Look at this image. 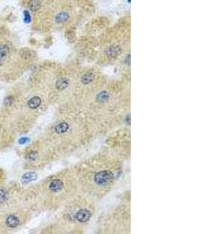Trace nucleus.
I'll return each mask as SVG.
<instances>
[{
    "label": "nucleus",
    "mask_w": 209,
    "mask_h": 234,
    "mask_svg": "<svg viewBox=\"0 0 209 234\" xmlns=\"http://www.w3.org/2000/svg\"><path fill=\"white\" fill-rule=\"evenodd\" d=\"M10 55V48L7 45L2 44L0 45V66H3L6 62Z\"/></svg>",
    "instance_id": "f03ea898"
},
{
    "label": "nucleus",
    "mask_w": 209,
    "mask_h": 234,
    "mask_svg": "<svg viewBox=\"0 0 209 234\" xmlns=\"http://www.w3.org/2000/svg\"><path fill=\"white\" fill-rule=\"evenodd\" d=\"M37 155L38 154L36 152H31L27 155V159L29 161H34L37 158Z\"/></svg>",
    "instance_id": "a211bd4d"
},
{
    "label": "nucleus",
    "mask_w": 209,
    "mask_h": 234,
    "mask_svg": "<svg viewBox=\"0 0 209 234\" xmlns=\"http://www.w3.org/2000/svg\"><path fill=\"white\" fill-rule=\"evenodd\" d=\"M13 102V97L9 96V97L6 98L3 103H4V105H6V106H10Z\"/></svg>",
    "instance_id": "f3484780"
},
{
    "label": "nucleus",
    "mask_w": 209,
    "mask_h": 234,
    "mask_svg": "<svg viewBox=\"0 0 209 234\" xmlns=\"http://www.w3.org/2000/svg\"><path fill=\"white\" fill-rule=\"evenodd\" d=\"M6 223L7 226L10 228H15L19 225V219L14 216H10L6 219Z\"/></svg>",
    "instance_id": "1a4fd4ad"
},
{
    "label": "nucleus",
    "mask_w": 209,
    "mask_h": 234,
    "mask_svg": "<svg viewBox=\"0 0 209 234\" xmlns=\"http://www.w3.org/2000/svg\"><path fill=\"white\" fill-rule=\"evenodd\" d=\"M24 22L26 24H29L31 21V16L30 13L28 11H24Z\"/></svg>",
    "instance_id": "6ab92c4d"
},
{
    "label": "nucleus",
    "mask_w": 209,
    "mask_h": 234,
    "mask_svg": "<svg viewBox=\"0 0 209 234\" xmlns=\"http://www.w3.org/2000/svg\"><path fill=\"white\" fill-rule=\"evenodd\" d=\"M113 179V173L109 170L100 171L94 177V180L98 185H104L108 183Z\"/></svg>",
    "instance_id": "f257e3e1"
},
{
    "label": "nucleus",
    "mask_w": 209,
    "mask_h": 234,
    "mask_svg": "<svg viewBox=\"0 0 209 234\" xmlns=\"http://www.w3.org/2000/svg\"><path fill=\"white\" fill-rule=\"evenodd\" d=\"M42 3L40 0H30L28 2V7L31 11H37L41 8Z\"/></svg>",
    "instance_id": "9d476101"
},
{
    "label": "nucleus",
    "mask_w": 209,
    "mask_h": 234,
    "mask_svg": "<svg viewBox=\"0 0 209 234\" xmlns=\"http://www.w3.org/2000/svg\"><path fill=\"white\" fill-rule=\"evenodd\" d=\"M37 179V174L33 172H29L25 173L21 179V181L23 183H28L30 182H32Z\"/></svg>",
    "instance_id": "423d86ee"
},
{
    "label": "nucleus",
    "mask_w": 209,
    "mask_h": 234,
    "mask_svg": "<svg viewBox=\"0 0 209 234\" xmlns=\"http://www.w3.org/2000/svg\"><path fill=\"white\" fill-rule=\"evenodd\" d=\"M106 55L110 58H115L121 53V48L118 45H112L106 49Z\"/></svg>",
    "instance_id": "7ed1b4c3"
},
{
    "label": "nucleus",
    "mask_w": 209,
    "mask_h": 234,
    "mask_svg": "<svg viewBox=\"0 0 209 234\" xmlns=\"http://www.w3.org/2000/svg\"><path fill=\"white\" fill-rule=\"evenodd\" d=\"M41 105V99L38 96H34L28 101V105L29 106V108L31 109H37L39 105Z\"/></svg>",
    "instance_id": "0eeeda50"
},
{
    "label": "nucleus",
    "mask_w": 209,
    "mask_h": 234,
    "mask_svg": "<svg viewBox=\"0 0 209 234\" xmlns=\"http://www.w3.org/2000/svg\"><path fill=\"white\" fill-rule=\"evenodd\" d=\"M0 32H1V31H0Z\"/></svg>",
    "instance_id": "412c9836"
},
{
    "label": "nucleus",
    "mask_w": 209,
    "mask_h": 234,
    "mask_svg": "<svg viewBox=\"0 0 209 234\" xmlns=\"http://www.w3.org/2000/svg\"><path fill=\"white\" fill-rule=\"evenodd\" d=\"M28 141H29V139H28V138H21L20 140L18 141L19 144H26V143H27V142H28Z\"/></svg>",
    "instance_id": "aec40b11"
},
{
    "label": "nucleus",
    "mask_w": 209,
    "mask_h": 234,
    "mask_svg": "<svg viewBox=\"0 0 209 234\" xmlns=\"http://www.w3.org/2000/svg\"><path fill=\"white\" fill-rule=\"evenodd\" d=\"M63 187H64V183L60 180H53L49 185V189L53 192H59L63 189Z\"/></svg>",
    "instance_id": "39448f33"
},
{
    "label": "nucleus",
    "mask_w": 209,
    "mask_h": 234,
    "mask_svg": "<svg viewBox=\"0 0 209 234\" xmlns=\"http://www.w3.org/2000/svg\"><path fill=\"white\" fill-rule=\"evenodd\" d=\"M69 19V15L66 12H60L55 17V21L57 24H61L66 22Z\"/></svg>",
    "instance_id": "6e6552de"
},
{
    "label": "nucleus",
    "mask_w": 209,
    "mask_h": 234,
    "mask_svg": "<svg viewBox=\"0 0 209 234\" xmlns=\"http://www.w3.org/2000/svg\"><path fill=\"white\" fill-rule=\"evenodd\" d=\"M20 55L24 60H28L31 57V52L28 48H23L20 51Z\"/></svg>",
    "instance_id": "2eb2a0df"
},
{
    "label": "nucleus",
    "mask_w": 209,
    "mask_h": 234,
    "mask_svg": "<svg viewBox=\"0 0 209 234\" xmlns=\"http://www.w3.org/2000/svg\"><path fill=\"white\" fill-rule=\"evenodd\" d=\"M94 78H95L94 74L92 73H89L85 74V75L82 77V84H90L91 82L93 81Z\"/></svg>",
    "instance_id": "ddd939ff"
},
{
    "label": "nucleus",
    "mask_w": 209,
    "mask_h": 234,
    "mask_svg": "<svg viewBox=\"0 0 209 234\" xmlns=\"http://www.w3.org/2000/svg\"><path fill=\"white\" fill-rule=\"evenodd\" d=\"M109 99V94L107 91H102L97 96V100L100 102H104Z\"/></svg>",
    "instance_id": "4468645a"
},
{
    "label": "nucleus",
    "mask_w": 209,
    "mask_h": 234,
    "mask_svg": "<svg viewBox=\"0 0 209 234\" xmlns=\"http://www.w3.org/2000/svg\"><path fill=\"white\" fill-rule=\"evenodd\" d=\"M90 217H91V214L89 211L86 209H81L76 214V219L81 222H87L90 219Z\"/></svg>",
    "instance_id": "20e7f679"
},
{
    "label": "nucleus",
    "mask_w": 209,
    "mask_h": 234,
    "mask_svg": "<svg viewBox=\"0 0 209 234\" xmlns=\"http://www.w3.org/2000/svg\"><path fill=\"white\" fill-rule=\"evenodd\" d=\"M69 129V125L65 123H60L58 125H56V126L55 127V131L57 133H64L66 131H67V130Z\"/></svg>",
    "instance_id": "f8f14e48"
},
{
    "label": "nucleus",
    "mask_w": 209,
    "mask_h": 234,
    "mask_svg": "<svg viewBox=\"0 0 209 234\" xmlns=\"http://www.w3.org/2000/svg\"><path fill=\"white\" fill-rule=\"evenodd\" d=\"M7 200V194L3 190H0V202H5Z\"/></svg>",
    "instance_id": "dca6fc26"
},
{
    "label": "nucleus",
    "mask_w": 209,
    "mask_h": 234,
    "mask_svg": "<svg viewBox=\"0 0 209 234\" xmlns=\"http://www.w3.org/2000/svg\"><path fill=\"white\" fill-rule=\"evenodd\" d=\"M69 84V81L67 79H65V78H61V79H59L56 83V87L60 91H62L64 89H65Z\"/></svg>",
    "instance_id": "9b49d317"
}]
</instances>
